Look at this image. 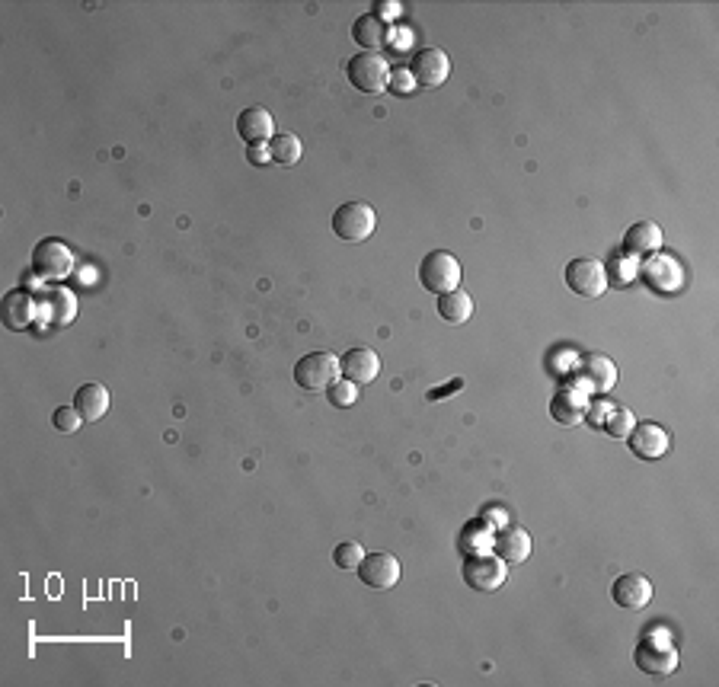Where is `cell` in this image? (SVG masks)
Instances as JSON below:
<instances>
[{"mask_svg": "<svg viewBox=\"0 0 719 687\" xmlns=\"http://www.w3.org/2000/svg\"><path fill=\"white\" fill-rule=\"evenodd\" d=\"M29 263H32L36 278H42V282H61V278H68L74 272V253L64 240L45 237L36 243Z\"/></svg>", "mask_w": 719, "mask_h": 687, "instance_id": "obj_1", "label": "cell"}, {"mask_svg": "<svg viewBox=\"0 0 719 687\" xmlns=\"http://www.w3.org/2000/svg\"><path fill=\"white\" fill-rule=\"evenodd\" d=\"M390 74H394V68L381 52H358L346 64L349 84L362 93H384L390 87Z\"/></svg>", "mask_w": 719, "mask_h": 687, "instance_id": "obj_2", "label": "cell"}, {"mask_svg": "<svg viewBox=\"0 0 719 687\" xmlns=\"http://www.w3.org/2000/svg\"><path fill=\"white\" fill-rule=\"evenodd\" d=\"M419 282L432 294H448L454 288H461V263L448 250H432L419 263Z\"/></svg>", "mask_w": 719, "mask_h": 687, "instance_id": "obj_3", "label": "cell"}, {"mask_svg": "<svg viewBox=\"0 0 719 687\" xmlns=\"http://www.w3.org/2000/svg\"><path fill=\"white\" fill-rule=\"evenodd\" d=\"M342 378L339 371V358L330 352H310L304 355L298 365H294V384L301 390H310V394H320L330 384H336Z\"/></svg>", "mask_w": 719, "mask_h": 687, "instance_id": "obj_4", "label": "cell"}, {"mask_svg": "<svg viewBox=\"0 0 719 687\" xmlns=\"http://www.w3.org/2000/svg\"><path fill=\"white\" fill-rule=\"evenodd\" d=\"M374 227H378V215H374V208L365 202H346L333 211V231L346 243L368 240L374 234Z\"/></svg>", "mask_w": 719, "mask_h": 687, "instance_id": "obj_5", "label": "cell"}, {"mask_svg": "<svg viewBox=\"0 0 719 687\" xmlns=\"http://www.w3.org/2000/svg\"><path fill=\"white\" fill-rule=\"evenodd\" d=\"M461 576H464L467 588H473V592H480V595H489V592H499L505 585V563L496 553H470L464 560Z\"/></svg>", "mask_w": 719, "mask_h": 687, "instance_id": "obj_6", "label": "cell"}, {"mask_svg": "<svg viewBox=\"0 0 719 687\" xmlns=\"http://www.w3.org/2000/svg\"><path fill=\"white\" fill-rule=\"evenodd\" d=\"M563 278H566V288L579 294V298H601L611 285L608 269H604L598 259H573V263H566Z\"/></svg>", "mask_w": 719, "mask_h": 687, "instance_id": "obj_7", "label": "cell"}, {"mask_svg": "<svg viewBox=\"0 0 719 687\" xmlns=\"http://www.w3.org/2000/svg\"><path fill=\"white\" fill-rule=\"evenodd\" d=\"M406 71L413 74V80L419 87L435 90V87H441L451 77V58L441 52V48L429 45V48H419V52L410 58V68H406Z\"/></svg>", "mask_w": 719, "mask_h": 687, "instance_id": "obj_8", "label": "cell"}, {"mask_svg": "<svg viewBox=\"0 0 719 687\" xmlns=\"http://www.w3.org/2000/svg\"><path fill=\"white\" fill-rule=\"evenodd\" d=\"M633 659H636V668L652 678H668L678 668V649L672 643H662V640H643L640 646H636L633 652Z\"/></svg>", "mask_w": 719, "mask_h": 687, "instance_id": "obj_9", "label": "cell"}, {"mask_svg": "<svg viewBox=\"0 0 719 687\" xmlns=\"http://www.w3.org/2000/svg\"><path fill=\"white\" fill-rule=\"evenodd\" d=\"M627 441H630V451L636 457H643V461H659V457H665L668 448H672V435H668L659 422H636Z\"/></svg>", "mask_w": 719, "mask_h": 687, "instance_id": "obj_10", "label": "cell"}, {"mask_svg": "<svg viewBox=\"0 0 719 687\" xmlns=\"http://www.w3.org/2000/svg\"><path fill=\"white\" fill-rule=\"evenodd\" d=\"M358 579L368 588H394L400 582V560L394 553H365L362 566H358Z\"/></svg>", "mask_w": 719, "mask_h": 687, "instance_id": "obj_11", "label": "cell"}, {"mask_svg": "<svg viewBox=\"0 0 719 687\" xmlns=\"http://www.w3.org/2000/svg\"><path fill=\"white\" fill-rule=\"evenodd\" d=\"M339 371H342V378H346V381L365 387V384H371L381 374V358H378V352H374V349L358 346V349H349L346 355L339 358Z\"/></svg>", "mask_w": 719, "mask_h": 687, "instance_id": "obj_12", "label": "cell"}, {"mask_svg": "<svg viewBox=\"0 0 719 687\" xmlns=\"http://www.w3.org/2000/svg\"><path fill=\"white\" fill-rule=\"evenodd\" d=\"M493 553L505 566H521L531 556V534L518 525H505L493 534Z\"/></svg>", "mask_w": 719, "mask_h": 687, "instance_id": "obj_13", "label": "cell"}, {"mask_svg": "<svg viewBox=\"0 0 719 687\" xmlns=\"http://www.w3.org/2000/svg\"><path fill=\"white\" fill-rule=\"evenodd\" d=\"M0 314H4V326L13 333H23L29 330L32 323H36V314H39V304L32 298L29 291L16 288V291H7L4 294V304H0Z\"/></svg>", "mask_w": 719, "mask_h": 687, "instance_id": "obj_14", "label": "cell"}, {"mask_svg": "<svg viewBox=\"0 0 719 687\" xmlns=\"http://www.w3.org/2000/svg\"><path fill=\"white\" fill-rule=\"evenodd\" d=\"M611 598L617 608H624V611H643L652 601V582L646 576H640V572H627V576H620L611 585Z\"/></svg>", "mask_w": 719, "mask_h": 687, "instance_id": "obj_15", "label": "cell"}, {"mask_svg": "<svg viewBox=\"0 0 719 687\" xmlns=\"http://www.w3.org/2000/svg\"><path fill=\"white\" fill-rule=\"evenodd\" d=\"M237 135L247 141V147H269L275 138V122L263 106H250L237 116Z\"/></svg>", "mask_w": 719, "mask_h": 687, "instance_id": "obj_16", "label": "cell"}, {"mask_svg": "<svg viewBox=\"0 0 719 687\" xmlns=\"http://www.w3.org/2000/svg\"><path fill=\"white\" fill-rule=\"evenodd\" d=\"M582 378L592 387V394H611L617 384V365L608 355H582Z\"/></svg>", "mask_w": 719, "mask_h": 687, "instance_id": "obj_17", "label": "cell"}, {"mask_svg": "<svg viewBox=\"0 0 719 687\" xmlns=\"http://www.w3.org/2000/svg\"><path fill=\"white\" fill-rule=\"evenodd\" d=\"M42 317L52 326H68L77 317V294L61 285L48 288L42 294Z\"/></svg>", "mask_w": 719, "mask_h": 687, "instance_id": "obj_18", "label": "cell"}, {"mask_svg": "<svg viewBox=\"0 0 719 687\" xmlns=\"http://www.w3.org/2000/svg\"><path fill=\"white\" fill-rule=\"evenodd\" d=\"M662 247V227L656 221H636L627 227V234H624V250L630 256H652V253H659Z\"/></svg>", "mask_w": 719, "mask_h": 687, "instance_id": "obj_19", "label": "cell"}, {"mask_svg": "<svg viewBox=\"0 0 719 687\" xmlns=\"http://www.w3.org/2000/svg\"><path fill=\"white\" fill-rule=\"evenodd\" d=\"M352 39L362 45V52H378V48H384L390 42V26L381 20V16L365 13L352 23Z\"/></svg>", "mask_w": 719, "mask_h": 687, "instance_id": "obj_20", "label": "cell"}, {"mask_svg": "<svg viewBox=\"0 0 719 687\" xmlns=\"http://www.w3.org/2000/svg\"><path fill=\"white\" fill-rule=\"evenodd\" d=\"M74 410L84 422H100L109 413V390L103 384H84L74 394Z\"/></svg>", "mask_w": 719, "mask_h": 687, "instance_id": "obj_21", "label": "cell"}, {"mask_svg": "<svg viewBox=\"0 0 719 687\" xmlns=\"http://www.w3.org/2000/svg\"><path fill=\"white\" fill-rule=\"evenodd\" d=\"M438 314H441V320H448V323H467L473 317V298L464 288L438 294Z\"/></svg>", "mask_w": 719, "mask_h": 687, "instance_id": "obj_22", "label": "cell"}, {"mask_svg": "<svg viewBox=\"0 0 719 687\" xmlns=\"http://www.w3.org/2000/svg\"><path fill=\"white\" fill-rule=\"evenodd\" d=\"M550 416L560 425H576L585 416V400L576 394V390H560V394L550 400Z\"/></svg>", "mask_w": 719, "mask_h": 687, "instance_id": "obj_23", "label": "cell"}, {"mask_svg": "<svg viewBox=\"0 0 719 687\" xmlns=\"http://www.w3.org/2000/svg\"><path fill=\"white\" fill-rule=\"evenodd\" d=\"M301 154H304V144L291 132H282L269 141V160L279 163V167H294V163L301 160Z\"/></svg>", "mask_w": 719, "mask_h": 687, "instance_id": "obj_24", "label": "cell"}, {"mask_svg": "<svg viewBox=\"0 0 719 687\" xmlns=\"http://www.w3.org/2000/svg\"><path fill=\"white\" fill-rule=\"evenodd\" d=\"M362 560H365V547L355 544V541H342V544H336V550H333V563H336L339 569H346V572L358 569V566H362Z\"/></svg>", "mask_w": 719, "mask_h": 687, "instance_id": "obj_25", "label": "cell"}, {"mask_svg": "<svg viewBox=\"0 0 719 687\" xmlns=\"http://www.w3.org/2000/svg\"><path fill=\"white\" fill-rule=\"evenodd\" d=\"M633 425H636L633 413L620 406V410H611L608 419H604V432H608L611 438H627L633 432Z\"/></svg>", "mask_w": 719, "mask_h": 687, "instance_id": "obj_26", "label": "cell"}, {"mask_svg": "<svg viewBox=\"0 0 719 687\" xmlns=\"http://www.w3.org/2000/svg\"><path fill=\"white\" fill-rule=\"evenodd\" d=\"M326 400H330L333 406H339V410H346V406H352L355 400H358V384H352V381H336V384H330L326 387Z\"/></svg>", "mask_w": 719, "mask_h": 687, "instance_id": "obj_27", "label": "cell"}, {"mask_svg": "<svg viewBox=\"0 0 719 687\" xmlns=\"http://www.w3.org/2000/svg\"><path fill=\"white\" fill-rule=\"evenodd\" d=\"M80 413L74 410V406H58V410L52 413V425L58 432H64V435H71V432H77L80 429Z\"/></svg>", "mask_w": 719, "mask_h": 687, "instance_id": "obj_28", "label": "cell"}, {"mask_svg": "<svg viewBox=\"0 0 719 687\" xmlns=\"http://www.w3.org/2000/svg\"><path fill=\"white\" fill-rule=\"evenodd\" d=\"M390 90H394V93H413L416 90V80H413V74L410 71H406V68H400V71H394V74H390Z\"/></svg>", "mask_w": 719, "mask_h": 687, "instance_id": "obj_29", "label": "cell"}, {"mask_svg": "<svg viewBox=\"0 0 719 687\" xmlns=\"http://www.w3.org/2000/svg\"><path fill=\"white\" fill-rule=\"evenodd\" d=\"M247 157H250V163H256V167H263V163L269 160V147H250Z\"/></svg>", "mask_w": 719, "mask_h": 687, "instance_id": "obj_30", "label": "cell"}, {"mask_svg": "<svg viewBox=\"0 0 719 687\" xmlns=\"http://www.w3.org/2000/svg\"><path fill=\"white\" fill-rule=\"evenodd\" d=\"M374 16H381V20H394V16H400V4H378V13Z\"/></svg>", "mask_w": 719, "mask_h": 687, "instance_id": "obj_31", "label": "cell"}]
</instances>
